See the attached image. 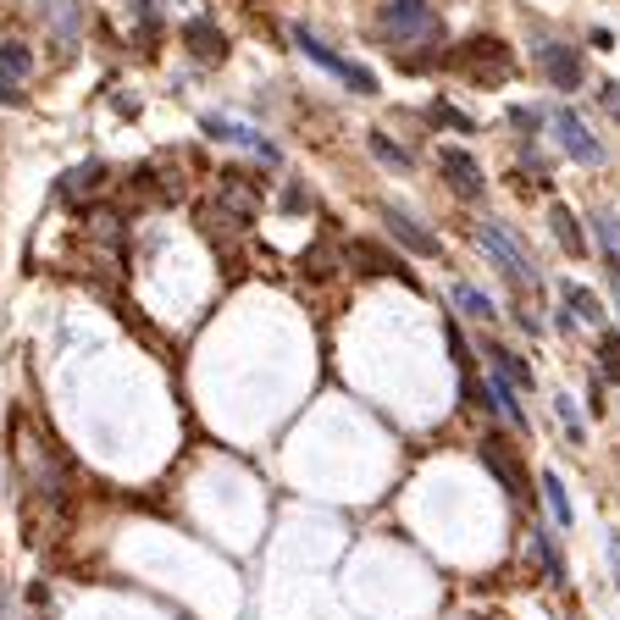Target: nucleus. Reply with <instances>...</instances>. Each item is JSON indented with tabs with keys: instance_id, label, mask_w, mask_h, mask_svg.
Returning <instances> with one entry per match:
<instances>
[{
	"instance_id": "obj_1",
	"label": "nucleus",
	"mask_w": 620,
	"mask_h": 620,
	"mask_svg": "<svg viewBox=\"0 0 620 620\" xmlns=\"http://www.w3.org/2000/svg\"><path fill=\"white\" fill-rule=\"evenodd\" d=\"M377 28H382V39H388V50L405 56V61H421L416 50L443 39V17L432 12L427 0H382Z\"/></svg>"
},
{
	"instance_id": "obj_2",
	"label": "nucleus",
	"mask_w": 620,
	"mask_h": 620,
	"mask_svg": "<svg viewBox=\"0 0 620 620\" xmlns=\"http://www.w3.org/2000/svg\"><path fill=\"white\" fill-rule=\"evenodd\" d=\"M17 471H23L28 493L34 499H45L50 510H61V499H67V471H61L56 449L39 438H17Z\"/></svg>"
},
{
	"instance_id": "obj_3",
	"label": "nucleus",
	"mask_w": 620,
	"mask_h": 620,
	"mask_svg": "<svg viewBox=\"0 0 620 620\" xmlns=\"http://www.w3.org/2000/svg\"><path fill=\"white\" fill-rule=\"evenodd\" d=\"M477 244L488 250V261L499 266V272L510 277L515 288H537V283H543V272L532 266V255L515 244V233H510L504 222H477Z\"/></svg>"
},
{
	"instance_id": "obj_4",
	"label": "nucleus",
	"mask_w": 620,
	"mask_h": 620,
	"mask_svg": "<svg viewBox=\"0 0 620 620\" xmlns=\"http://www.w3.org/2000/svg\"><path fill=\"white\" fill-rule=\"evenodd\" d=\"M294 45H299V56H305V61H316L322 72H333L338 84H349L355 95H377V72L360 67V61H349V56H338V50L327 45L322 34H310V28H294Z\"/></svg>"
},
{
	"instance_id": "obj_5",
	"label": "nucleus",
	"mask_w": 620,
	"mask_h": 620,
	"mask_svg": "<svg viewBox=\"0 0 620 620\" xmlns=\"http://www.w3.org/2000/svg\"><path fill=\"white\" fill-rule=\"evenodd\" d=\"M554 139H560V150L571 155L576 167H604V161H609L604 139H593V128H587V122L576 117L571 106H560V111H554Z\"/></svg>"
},
{
	"instance_id": "obj_6",
	"label": "nucleus",
	"mask_w": 620,
	"mask_h": 620,
	"mask_svg": "<svg viewBox=\"0 0 620 620\" xmlns=\"http://www.w3.org/2000/svg\"><path fill=\"white\" fill-rule=\"evenodd\" d=\"M477 454H482V465H488L493 477H499V488L510 493V499H526V465H521V454L510 449L504 432H488V438L477 443Z\"/></svg>"
},
{
	"instance_id": "obj_7",
	"label": "nucleus",
	"mask_w": 620,
	"mask_h": 620,
	"mask_svg": "<svg viewBox=\"0 0 620 620\" xmlns=\"http://www.w3.org/2000/svg\"><path fill=\"white\" fill-rule=\"evenodd\" d=\"M438 172H443V183H449L460 200H482V194H488L482 167L471 161V150H460V144H443V150H438Z\"/></svg>"
},
{
	"instance_id": "obj_8",
	"label": "nucleus",
	"mask_w": 620,
	"mask_h": 620,
	"mask_svg": "<svg viewBox=\"0 0 620 620\" xmlns=\"http://www.w3.org/2000/svg\"><path fill=\"white\" fill-rule=\"evenodd\" d=\"M205 133H211L216 144H239V150L261 155L266 167H283V150H277V144L266 139V133L244 128V122H233V117H205Z\"/></svg>"
},
{
	"instance_id": "obj_9",
	"label": "nucleus",
	"mask_w": 620,
	"mask_h": 620,
	"mask_svg": "<svg viewBox=\"0 0 620 620\" xmlns=\"http://www.w3.org/2000/svg\"><path fill=\"white\" fill-rule=\"evenodd\" d=\"M537 67L549 72L554 89H576L582 84V56H576V45H554V39H537Z\"/></svg>"
},
{
	"instance_id": "obj_10",
	"label": "nucleus",
	"mask_w": 620,
	"mask_h": 620,
	"mask_svg": "<svg viewBox=\"0 0 620 620\" xmlns=\"http://www.w3.org/2000/svg\"><path fill=\"white\" fill-rule=\"evenodd\" d=\"M382 222H388V233H394L410 255H427V261H438V255H443V239H438V233H427V227H421L410 211H394V205H388V211H382Z\"/></svg>"
},
{
	"instance_id": "obj_11",
	"label": "nucleus",
	"mask_w": 620,
	"mask_h": 620,
	"mask_svg": "<svg viewBox=\"0 0 620 620\" xmlns=\"http://www.w3.org/2000/svg\"><path fill=\"white\" fill-rule=\"evenodd\" d=\"M100 189H106V161H84V167H72L67 178L56 183V200L61 205H89Z\"/></svg>"
},
{
	"instance_id": "obj_12",
	"label": "nucleus",
	"mask_w": 620,
	"mask_h": 620,
	"mask_svg": "<svg viewBox=\"0 0 620 620\" xmlns=\"http://www.w3.org/2000/svg\"><path fill=\"white\" fill-rule=\"evenodd\" d=\"M482 355H488V366L499 371V377H510L515 388H521V394H532V388H537V371L526 366V360L515 355L510 344H488V349H482Z\"/></svg>"
},
{
	"instance_id": "obj_13",
	"label": "nucleus",
	"mask_w": 620,
	"mask_h": 620,
	"mask_svg": "<svg viewBox=\"0 0 620 620\" xmlns=\"http://www.w3.org/2000/svg\"><path fill=\"white\" fill-rule=\"evenodd\" d=\"M183 39H189V50H194L200 61H222V56H227V39L216 34L211 17H194V23L183 28Z\"/></svg>"
},
{
	"instance_id": "obj_14",
	"label": "nucleus",
	"mask_w": 620,
	"mask_h": 620,
	"mask_svg": "<svg viewBox=\"0 0 620 620\" xmlns=\"http://www.w3.org/2000/svg\"><path fill=\"white\" fill-rule=\"evenodd\" d=\"M39 17L56 23L61 50H72V39H78V0H39Z\"/></svg>"
},
{
	"instance_id": "obj_15",
	"label": "nucleus",
	"mask_w": 620,
	"mask_h": 620,
	"mask_svg": "<svg viewBox=\"0 0 620 620\" xmlns=\"http://www.w3.org/2000/svg\"><path fill=\"white\" fill-rule=\"evenodd\" d=\"M532 554L543 560V571H549L554 587H565V560H560V543H554V532L543 521H532Z\"/></svg>"
},
{
	"instance_id": "obj_16",
	"label": "nucleus",
	"mask_w": 620,
	"mask_h": 620,
	"mask_svg": "<svg viewBox=\"0 0 620 620\" xmlns=\"http://www.w3.org/2000/svg\"><path fill=\"white\" fill-rule=\"evenodd\" d=\"M560 305L571 310L576 322H587V327H604V305H598V294H593V288H576V283H565V288H560Z\"/></svg>"
},
{
	"instance_id": "obj_17",
	"label": "nucleus",
	"mask_w": 620,
	"mask_h": 620,
	"mask_svg": "<svg viewBox=\"0 0 620 620\" xmlns=\"http://www.w3.org/2000/svg\"><path fill=\"white\" fill-rule=\"evenodd\" d=\"M454 305H460V316H471V322H493V316H499V305L471 283H454Z\"/></svg>"
},
{
	"instance_id": "obj_18",
	"label": "nucleus",
	"mask_w": 620,
	"mask_h": 620,
	"mask_svg": "<svg viewBox=\"0 0 620 620\" xmlns=\"http://www.w3.org/2000/svg\"><path fill=\"white\" fill-rule=\"evenodd\" d=\"M543 504H549L554 526H571V521H576L571 499H565V482H560V471H543Z\"/></svg>"
},
{
	"instance_id": "obj_19",
	"label": "nucleus",
	"mask_w": 620,
	"mask_h": 620,
	"mask_svg": "<svg viewBox=\"0 0 620 620\" xmlns=\"http://www.w3.org/2000/svg\"><path fill=\"white\" fill-rule=\"evenodd\" d=\"M549 222H554V239H560L565 250H571V255H587V233L576 227V216L565 211V205H554V211H549Z\"/></svg>"
},
{
	"instance_id": "obj_20",
	"label": "nucleus",
	"mask_w": 620,
	"mask_h": 620,
	"mask_svg": "<svg viewBox=\"0 0 620 620\" xmlns=\"http://www.w3.org/2000/svg\"><path fill=\"white\" fill-rule=\"evenodd\" d=\"M366 144H371V155H377L382 167H394V172H410V167H416V155H410L405 144H394L388 133H371Z\"/></svg>"
},
{
	"instance_id": "obj_21",
	"label": "nucleus",
	"mask_w": 620,
	"mask_h": 620,
	"mask_svg": "<svg viewBox=\"0 0 620 620\" xmlns=\"http://www.w3.org/2000/svg\"><path fill=\"white\" fill-rule=\"evenodd\" d=\"M0 72L23 84L28 72H34V50H28V45H17V39H6V45H0Z\"/></svg>"
},
{
	"instance_id": "obj_22",
	"label": "nucleus",
	"mask_w": 620,
	"mask_h": 620,
	"mask_svg": "<svg viewBox=\"0 0 620 620\" xmlns=\"http://www.w3.org/2000/svg\"><path fill=\"white\" fill-rule=\"evenodd\" d=\"M593 239H598V250H604V261H620V216L598 211L593 216Z\"/></svg>"
},
{
	"instance_id": "obj_23",
	"label": "nucleus",
	"mask_w": 620,
	"mask_h": 620,
	"mask_svg": "<svg viewBox=\"0 0 620 620\" xmlns=\"http://www.w3.org/2000/svg\"><path fill=\"white\" fill-rule=\"evenodd\" d=\"M443 344H449V360H454V371L460 377H471V344H465V333H460V322H443Z\"/></svg>"
},
{
	"instance_id": "obj_24",
	"label": "nucleus",
	"mask_w": 620,
	"mask_h": 620,
	"mask_svg": "<svg viewBox=\"0 0 620 620\" xmlns=\"http://www.w3.org/2000/svg\"><path fill=\"white\" fill-rule=\"evenodd\" d=\"M598 382H620V333H604L598 344Z\"/></svg>"
},
{
	"instance_id": "obj_25",
	"label": "nucleus",
	"mask_w": 620,
	"mask_h": 620,
	"mask_svg": "<svg viewBox=\"0 0 620 620\" xmlns=\"http://www.w3.org/2000/svg\"><path fill=\"white\" fill-rule=\"evenodd\" d=\"M554 410H560V421H565V438H571V443H582V438H587V421H582V410L571 405V394H560V399H554Z\"/></svg>"
},
{
	"instance_id": "obj_26",
	"label": "nucleus",
	"mask_w": 620,
	"mask_h": 620,
	"mask_svg": "<svg viewBox=\"0 0 620 620\" xmlns=\"http://www.w3.org/2000/svg\"><path fill=\"white\" fill-rule=\"evenodd\" d=\"M23 84H17V78H6V72H0V106H23Z\"/></svg>"
},
{
	"instance_id": "obj_27",
	"label": "nucleus",
	"mask_w": 620,
	"mask_h": 620,
	"mask_svg": "<svg viewBox=\"0 0 620 620\" xmlns=\"http://www.w3.org/2000/svg\"><path fill=\"white\" fill-rule=\"evenodd\" d=\"M598 100H604L609 117H620V84H598Z\"/></svg>"
},
{
	"instance_id": "obj_28",
	"label": "nucleus",
	"mask_w": 620,
	"mask_h": 620,
	"mask_svg": "<svg viewBox=\"0 0 620 620\" xmlns=\"http://www.w3.org/2000/svg\"><path fill=\"white\" fill-rule=\"evenodd\" d=\"M604 272H609V294H615V310H620V261H604Z\"/></svg>"
},
{
	"instance_id": "obj_29",
	"label": "nucleus",
	"mask_w": 620,
	"mask_h": 620,
	"mask_svg": "<svg viewBox=\"0 0 620 620\" xmlns=\"http://www.w3.org/2000/svg\"><path fill=\"white\" fill-rule=\"evenodd\" d=\"M609 560H615V582H620V537L609 543Z\"/></svg>"
},
{
	"instance_id": "obj_30",
	"label": "nucleus",
	"mask_w": 620,
	"mask_h": 620,
	"mask_svg": "<svg viewBox=\"0 0 620 620\" xmlns=\"http://www.w3.org/2000/svg\"><path fill=\"white\" fill-rule=\"evenodd\" d=\"M0 620H12V609H6V598H0Z\"/></svg>"
}]
</instances>
